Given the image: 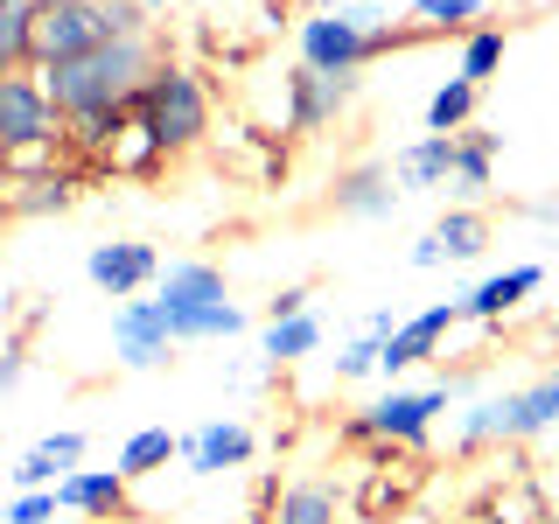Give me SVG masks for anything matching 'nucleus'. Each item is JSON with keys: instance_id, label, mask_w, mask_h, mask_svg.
Wrapping results in <instances>:
<instances>
[{"instance_id": "nucleus-18", "label": "nucleus", "mask_w": 559, "mask_h": 524, "mask_svg": "<svg viewBox=\"0 0 559 524\" xmlns=\"http://www.w3.org/2000/svg\"><path fill=\"white\" fill-rule=\"evenodd\" d=\"M497 154H503V133H489V127H462V133H454V175H448V196H454V203L489 196V182H497Z\"/></svg>"}, {"instance_id": "nucleus-4", "label": "nucleus", "mask_w": 559, "mask_h": 524, "mask_svg": "<svg viewBox=\"0 0 559 524\" xmlns=\"http://www.w3.org/2000/svg\"><path fill=\"white\" fill-rule=\"evenodd\" d=\"M454 392L462 384H419V392H384L378 406H364L357 419L343 427L349 448H427L433 441V419L454 406Z\"/></svg>"}, {"instance_id": "nucleus-23", "label": "nucleus", "mask_w": 559, "mask_h": 524, "mask_svg": "<svg viewBox=\"0 0 559 524\" xmlns=\"http://www.w3.org/2000/svg\"><path fill=\"white\" fill-rule=\"evenodd\" d=\"M273 524H343L336 483H322V476L287 483V489H280V503H273Z\"/></svg>"}, {"instance_id": "nucleus-31", "label": "nucleus", "mask_w": 559, "mask_h": 524, "mask_svg": "<svg viewBox=\"0 0 559 524\" xmlns=\"http://www.w3.org/2000/svg\"><path fill=\"white\" fill-rule=\"evenodd\" d=\"M378 336H364V329H357V336H349L343 349H336V384H357V378H378Z\"/></svg>"}, {"instance_id": "nucleus-12", "label": "nucleus", "mask_w": 559, "mask_h": 524, "mask_svg": "<svg viewBox=\"0 0 559 524\" xmlns=\"http://www.w3.org/2000/svg\"><path fill=\"white\" fill-rule=\"evenodd\" d=\"M168 322H162V308H154V294L147 301H119V314H112V364L119 371H162L168 364Z\"/></svg>"}, {"instance_id": "nucleus-15", "label": "nucleus", "mask_w": 559, "mask_h": 524, "mask_svg": "<svg viewBox=\"0 0 559 524\" xmlns=\"http://www.w3.org/2000/svg\"><path fill=\"white\" fill-rule=\"evenodd\" d=\"M392 182H399V196H448V175H454V133H419L406 140V147L392 154Z\"/></svg>"}, {"instance_id": "nucleus-13", "label": "nucleus", "mask_w": 559, "mask_h": 524, "mask_svg": "<svg viewBox=\"0 0 559 524\" xmlns=\"http://www.w3.org/2000/svg\"><path fill=\"white\" fill-rule=\"evenodd\" d=\"M497 406V441H538V433H552L559 427V371H546L538 384H518V392H503V398H489Z\"/></svg>"}, {"instance_id": "nucleus-22", "label": "nucleus", "mask_w": 559, "mask_h": 524, "mask_svg": "<svg viewBox=\"0 0 559 524\" xmlns=\"http://www.w3.org/2000/svg\"><path fill=\"white\" fill-rule=\"evenodd\" d=\"M162 308V301H154ZM168 322V343H231L245 336V308L238 301H217V308H162Z\"/></svg>"}, {"instance_id": "nucleus-36", "label": "nucleus", "mask_w": 559, "mask_h": 524, "mask_svg": "<svg viewBox=\"0 0 559 524\" xmlns=\"http://www.w3.org/2000/svg\"><path fill=\"white\" fill-rule=\"evenodd\" d=\"M399 322H406V314H399V308H371V314H364V336H378V343H384V336H392Z\"/></svg>"}, {"instance_id": "nucleus-9", "label": "nucleus", "mask_w": 559, "mask_h": 524, "mask_svg": "<svg viewBox=\"0 0 559 524\" xmlns=\"http://www.w3.org/2000/svg\"><path fill=\"white\" fill-rule=\"evenodd\" d=\"M483 245H489V217H483L476 203H454V210H441V217L419 231L413 266H419V273H433V266H468V259H483Z\"/></svg>"}, {"instance_id": "nucleus-27", "label": "nucleus", "mask_w": 559, "mask_h": 524, "mask_svg": "<svg viewBox=\"0 0 559 524\" xmlns=\"http://www.w3.org/2000/svg\"><path fill=\"white\" fill-rule=\"evenodd\" d=\"M476 105H483V92H476V84L448 78L441 92L427 98V133H462V127H476Z\"/></svg>"}, {"instance_id": "nucleus-34", "label": "nucleus", "mask_w": 559, "mask_h": 524, "mask_svg": "<svg viewBox=\"0 0 559 524\" xmlns=\"http://www.w3.org/2000/svg\"><path fill=\"white\" fill-rule=\"evenodd\" d=\"M489 517H497V524H532V517H538V497L511 489V497H497V503H489Z\"/></svg>"}, {"instance_id": "nucleus-24", "label": "nucleus", "mask_w": 559, "mask_h": 524, "mask_svg": "<svg viewBox=\"0 0 559 524\" xmlns=\"http://www.w3.org/2000/svg\"><path fill=\"white\" fill-rule=\"evenodd\" d=\"M503 49H511V35H503L497 22H476V28H462V43H454V78L462 84H483L503 70Z\"/></svg>"}, {"instance_id": "nucleus-19", "label": "nucleus", "mask_w": 559, "mask_h": 524, "mask_svg": "<svg viewBox=\"0 0 559 524\" xmlns=\"http://www.w3.org/2000/svg\"><path fill=\"white\" fill-rule=\"evenodd\" d=\"M98 168H112V175H133V182H147V175H162L168 168V154H162V140H154V127L127 105V119H119V133L105 140V154H98Z\"/></svg>"}, {"instance_id": "nucleus-37", "label": "nucleus", "mask_w": 559, "mask_h": 524, "mask_svg": "<svg viewBox=\"0 0 559 524\" xmlns=\"http://www.w3.org/2000/svg\"><path fill=\"white\" fill-rule=\"evenodd\" d=\"M140 8H147V14H154V22H162V8H168V0H140ZM189 8H203V0H189Z\"/></svg>"}, {"instance_id": "nucleus-7", "label": "nucleus", "mask_w": 559, "mask_h": 524, "mask_svg": "<svg viewBox=\"0 0 559 524\" xmlns=\"http://www.w3.org/2000/svg\"><path fill=\"white\" fill-rule=\"evenodd\" d=\"M14 147H63V112L35 84V70L0 78V154H14Z\"/></svg>"}, {"instance_id": "nucleus-21", "label": "nucleus", "mask_w": 559, "mask_h": 524, "mask_svg": "<svg viewBox=\"0 0 559 524\" xmlns=\"http://www.w3.org/2000/svg\"><path fill=\"white\" fill-rule=\"evenodd\" d=\"M70 468H84V433H43V441L8 468V483L14 489H57Z\"/></svg>"}, {"instance_id": "nucleus-26", "label": "nucleus", "mask_w": 559, "mask_h": 524, "mask_svg": "<svg viewBox=\"0 0 559 524\" xmlns=\"http://www.w3.org/2000/svg\"><path fill=\"white\" fill-rule=\"evenodd\" d=\"M168 462H175V433H168V427H140L133 441L119 448V462H112V468H119L127 483H140V476H162Z\"/></svg>"}, {"instance_id": "nucleus-2", "label": "nucleus", "mask_w": 559, "mask_h": 524, "mask_svg": "<svg viewBox=\"0 0 559 524\" xmlns=\"http://www.w3.org/2000/svg\"><path fill=\"white\" fill-rule=\"evenodd\" d=\"M419 28H392L378 8L364 0H343V8H314L294 22V43H301V70H322V78H357L364 63L406 49Z\"/></svg>"}, {"instance_id": "nucleus-14", "label": "nucleus", "mask_w": 559, "mask_h": 524, "mask_svg": "<svg viewBox=\"0 0 559 524\" xmlns=\"http://www.w3.org/2000/svg\"><path fill=\"white\" fill-rule=\"evenodd\" d=\"M49 497H57V511L92 517V524H119V517H127V476H119V468H70Z\"/></svg>"}, {"instance_id": "nucleus-5", "label": "nucleus", "mask_w": 559, "mask_h": 524, "mask_svg": "<svg viewBox=\"0 0 559 524\" xmlns=\"http://www.w3.org/2000/svg\"><path fill=\"white\" fill-rule=\"evenodd\" d=\"M364 92V70L357 78H322V70H287V84H280V133L287 140H314L329 127V119H343L349 105Z\"/></svg>"}, {"instance_id": "nucleus-38", "label": "nucleus", "mask_w": 559, "mask_h": 524, "mask_svg": "<svg viewBox=\"0 0 559 524\" xmlns=\"http://www.w3.org/2000/svg\"><path fill=\"white\" fill-rule=\"evenodd\" d=\"M336 8H343V0H336Z\"/></svg>"}, {"instance_id": "nucleus-10", "label": "nucleus", "mask_w": 559, "mask_h": 524, "mask_svg": "<svg viewBox=\"0 0 559 524\" xmlns=\"http://www.w3.org/2000/svg\"><path fill=\"white\" fill-rule=\"evenodd\" d=\"M84 279H92L98 294H112V301H133V294H147L154 279H162V252H154L147 238L92 245V259H84Z\"/></svg>"}, {"instance_id": "nucleus-35", "label": "nucleus", "mask_w": 559, "mask_h": 524, "mask_svg": "<svg viewBox=\"0 0 559 524\" xmlns=\"http://www.w3.org/2000/svg\"><path fill=\"white\" fill-rule=\"evenodd\" d=\"M22 378H28V357H22V343H0V398H8Z\"/></svg>"}, {"instance_id": "nucleus-16", "label": "nucleus", "mask_w": 559, "mask_h": 524, "mask_svg": "<svg viewBox=\"0 0 559 524\" xmlns=\"http://www.w3.org/2000/svg\"><path fill=\"white\" fill-rule=\"evenodd\" d=\"M329 203H336V217L378 224V217H392V210H399V182H392V168H384V162H357V168H343L336 182H329Z\"/></svg>"}, {"instance_id": "nucleus-17", "label": "nucleus", "mask_w": 559, "mask_h": 524, "mask_svg": "<svg viewBox=\"0 0 559 524\" xmlns=\"http://www.w3.org/2000/svg\"><path fill=\"white\" fill-rule=\"evenodd\" d=\"M546 287V266H511V273H489V279H476V287L462 294V322H489L497 329L503 314H518L532 294Z\"/></svg>"}, {"instance_id": "nucleus-39", "label": "nucleus", "mask_w": 559, "mask_h": 524, "mask_svg": "<svg viewBox=\"0 0 559 524\" xmlns=\"http://www.w3.org/2000/svg\"><path fill=\"white\" fill-rule=\"evenodd\" d=\"M0 524H8V517H0Z\"/></svg>"}, {"instance_id": "nucleus-33", "label": "nucleus", "mask_w": 559, "mask_h": 524, "mask_svg": "<svg viewBox=\"0 0 559 524\" xmlns=\"http://www.w3.org/2000/svg\"><path fill=\"white\" fill-rule=\"evenodd\" d=\"M308 308H314V287H280L266 301V322H294V314H308Z\"/></svg>"}, {"instance_id": "nucleus-28", "label": "nucleus", "mask_w": 559, "mask_h": 524, "mask_svg": "<svg viewBox=\"0 0 559 524\" xmlns=\"http://www.w3.org/2000/svg\"><path fill=\"white\" fill-rule=\"evenodd\" d=\"M28 28H35V0H0V78L28 70Z\"/></svg>"}, {"instance_id": "nucleus-29", "label": "nucleus", "mask_w": 559, "mask_h": 524, "mask_svg": "<svg viewBox=\"0 0 559 524\" xmlns=\"http://www.w3.org/2000/svg\"><path fill=\"white\" fill-rule=\"evenodd\" d=\"M476 14H483V0H413L419 35H462V28H476Z\"/></svg>"}, {"instance_id": "nucleus-25", "label": "nucleus", "mask_w": 559, "mask_h": 524, "mask_svg": "<svg viewBox=\"0 0 559 524\" xmlns=\"http://www.w3.org/2000/svg\"><path fill=\"white\" fill-rule=\"evenodd\" d=\"M314 349H322V314H294V322H266V329H259V357H266L273 364V371H280V364H301V357H314Z\"/></svg>"}, {"instance_id": "nucleus-1", "label": "nucleus", "mask_w": 559, "mask_h": 524, "mask_svg": "<svg viewBox=\"0 0 559 524\" xmlns=\"http://www.w3.org/2000/svg\"><path fill=\"white\" fill-rule=\"evenodd\" d=\"M162 57L168 49H162V28H154V35H133V43H98L70 63L35 70V84L49 92V105H57L63 127H70V119H92V112H127Z\"/></svg>"}, {"instance_id": "nucleus-6", "label": "nucleus", "mask_w": 559, "mask_h": 524, "mask_svg": "<svg viewBox=\"0 0 559 524\" xmlns=\"http://www.w3.org/2000/svg\"><path fill=\"white\" fill-rule=\"evenodd\" d=\"M105 28H98V0H35V28H28V70H49V63H70L84 49H98Z\"/></svg>"}, {"instance_id": "nucleus-20", "label": "nucleus", "mask_w": 559, "mask_h": 524, "mask_svg": "<svg viewBox=\"0 0 559 524\" xmlns=\"http://www.w3.org/2000/svg\"><path fill=\"white\" fill-rule=\"evenodd\" d=\"M154 301L162 308H217V301H231V287H224V266H210V259H175L154 279Z\"/></svg>"}, {"instance_id": "nucleus-32", "label": "nucleus", "mask_w": 559, "mask_h": 524, "mask_svg": "<svg viewBox=\"0 0 559 524\" xmlns=\"http://www.w3.org/2000/svg\"><path fill=\"white\" fill-rule=\"evenodd\" d=\"M0 517H8V524H49V517H57V497H49V489H14V503Z\"/></svg>"}, {"instance_id": "nucleus-8", "label": "nucleus", "mask_w": 559, "mask_h": 524, "mask_svg": "<svg viewBox=\"0 0 559 524\" xmlns=\"http://www.w3.org/2000/svg\"><path fill=\"white\" fill-rule=\"evenodd\" d=\"M462 322V301H433V308H419V314H406V322L384 336V349H378V371L384 378H406V371H419L427 357H441V343H448V329Z\"/></svg>"}, {"instance_id": "nucleus-40", "label": "nucleus", "mask_w": 559, "mask_h": 524, "mask_svg": "<svg viewBox=\"0 0 559 524\" xmlns=\"http://www.w3.org/2000/svg\"><path fill=\"white\" fill-rule=\"evenodd\" d=\"M217 524H224V517H217Z\"/></svg>"}, {"instance_id": "nucleus-11", "label": "nucleus", "mask_w": 559, "mask_h": 524, "mask_svg": "<svg viewBox=\"0 0 559 524\" xmlns=\"http://www.w3.org/2000/svg\"><path fill=\"white\" fill-rule=\"evenodd\" d=\"M259 454V433L245 427V419H210L197 433H175V462L189 468V476H231Z\"/></svg>"}, {"instance_id": "nucleus-3", "label": "nucleus", "mask_w": 559, "mask_h": 524, "mask_svg": "<svg viewBox=\"0 0 559 524\" xmlns=\"http://www.w3.org/2000/svg\"><path fill=\"white\" fill-rule=\"evenodd\" d=\"M133 112L154 127V140H162L168 162H175V154H197L203 140H210V84H203V70L162 57V63H154V78L140 84Z\"/></svg>"}, {"instance_id": "nucleus-30", "label": "nucleus", "mask_w": 559, "mask_h": 524, "mask_svg": "<svg viewBox=\"0 0 559 524\" xmlns=\"http://www.w3.org/2000/svg\"><path fill=\"white\" fill-rule=\"evenodd\" d=\"M98 28H105V43H133V35H154L162 22L140 0H98Z\"/></svg>"}]
</instances>
